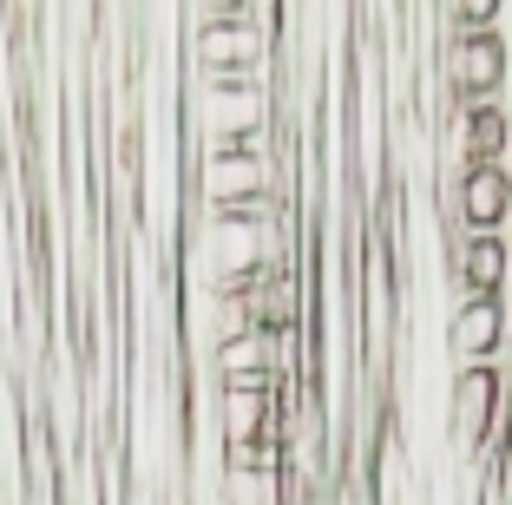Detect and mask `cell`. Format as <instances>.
I'll return each instance as SVG.
<instances>
[{
    "mask_svg": "<svg viewBox=\"0 0 512 505\" xmlns=\"http://www.w3.org/2000/svg\"><path fill=\"white\" fill-rule=\"evenodd\" d=\"M506 33L499 27H453L447 20V46H440V73L453 86V112H473V105H493L506 86Z\"/></svg>",
    "mask_w": 512,
    "mask_h": 505,
    "instance_id": "1",
    "label": "cell"
},
{
    "mask_svg": "<svg viewBox=\"0 0 512 505\" xmlns=\"http://www.w3.org/2000/svg\"><path fill=\"white\" fill-rule=\"evenodd\" d=\"M512 217V171L506 164H460L447 184V223L453 230H480L499 237Z\"/></svg>",
    "mask_w": 512,
    "mask_h": 505,
    "instance_id": "2",
    "label": "cell"
},
{
    "mask_svg": "<svg viewBox=\"0 0 512 505\" xmlns=\"http://www.w3.org/2000/svg\"><path fill=\"white\" fill-rule=\"evenodd\" d=\"M447 348H453V368H493L499 348H506V296H467L453 302L447 315Z\"/></svg>",
    "mask_w": 512,
    "mask_h": 505,
    "instance_id": "3",
    "label": "cell"
},
{
    "mask_svg": "<svg viewBox=\"0 0 512 505\" xmlns=\"http://www.w3.org/2000/svg\"><path fill=\"white\" fill-rule=\"evenodd\" d=\"M263 191H276V171H270L263 151H224V158L197 164V197H204V210H230V204L263 197Z\"/></svg>",
    "mask_w": 512,
    "mask_h": 505,
    "instance_id": "4",
    "label": "cell"
},
{
    "mask_svg": "<svg viewBox=\"0 0 512 505\" xmlns=\"http://www.w3.org/2000/svg\"><path fill=\"white\" fill-rule=\"evenodd\" d=\"M493 427H506V374L460 368L453 374V433H460V446H480Z\"/></svg>",
    "mask_w": 512,
    "mask_h": 505,
    "instance_id": "5",
    "label": "cell"
},
{
    "mask_svg": "<svg viewBox=\"0 0 512 505\" xmlns=\"http://www.w3.org/2000/svg\"><path fill=\"white\" fill-rule=\"evenodd\" d=\"M512 276V243L480 237V230H453V283L467 296H499Z\"/></svg>",
    "mask_w": 512,
    "mask_h": 505,
    "instance_id": "6",
    "label": "cell"
},
{
    "mask_svg": "<svg viewBox=\"0 0 512 505\" xmlns=\"http://www.w3.org/2000/svg\"><path fill=\"white\" fill-rule=\"evenodd\" d=\"M276 407H283V387H224V394H217V427H224V446L283 440V433H276Z\"/></svg>",
    "mask_w": 512,
    "mask_h": 505,
    "instance_id": "7",
    "label": "cell"
},
{
    "mask_svg": "<svg viewBox=\"0 0 512 505\" xmlns=\"http://www.w3.org/2000/svg\"><path fill=\"white\" fill-rule=\"evenodd\" d=\"M453 145H460V164H506L512 145V125H506V105H473V112H453Z\"/></svg>",
    "mask_w": 512,
    "mask_h": 505,
    "instance_id": "8",
    "label": "cell"
},
{
    "mask_svg": "<svg viewBox=\"0 0 512 505\" xmlns=\"http://www.w3.org/2000/svg\"><path fill=\"white\" fill-rule=\"evenodd\" d=\"M224 505H289V473H224Z\"/></svg>",
    "mask_w": 512,
    "mask_h": 505,
    "instance_id": "9",
    "label": "cell"
},
{
    "mask_svg": "<svg viewBox=\"0 0 512 505\" xmlns=\"http://www.w3.org/2000/svg\"><path fill=\"white\" fill-rule=\"evenodd\" d=\"M453 27H499V0H447Z\"/></svg>",
    "mask_w": 512,
    "mask_h": 505,
    "instance_id": "10",
    "label": "cell"
}]
</instances>
